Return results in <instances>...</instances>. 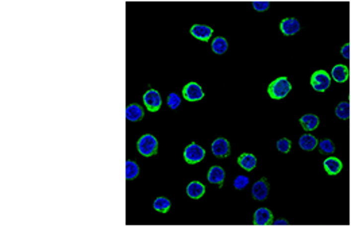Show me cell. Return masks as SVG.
I'll return each instance as SVG.
<instances>
[{"instance_id":"obj_1","label":"cell","mask_w":351,"mask_h":236,"mask_svg":"<svg viewBox=\"0 0 351 236\" xmlns=\"http://www.w3.org/2000/svg\"><path fill=\"white\" fill-rule=\"evenodd\" d=\"M292 91V84L286 77L276 78L275 81H272L268 87V93L273 100H281L286 97L289 92Z\"/></svg>"},{"instance_id":"obj_2","label":"cell","mask_w":351,"mask_h":236,"mask_svg":"<svg viewBox=\"0 0 351 236\" xmlns=\"http://www.w3.org/2000/svg\"><path fill=\"white\" fill-rule=\"evenodd\" d=\"M137 149L143 157H153L158 153V140L151 134H144L137 142Z\"/></svg>"},{"instance_id":"obj_3","label":"cell","mask_w":351,"mask_h":236,"mask_svg":"<svg viewBox=\"0 0 351 236\" xmlns=\"http://www.w3.org/2000/svg\"><path fill=\"white\" fill-rule=\"evenodd\" d=\"M206 157V150L203 149L202 146H199L198 143H191L188 145L184 150V159L188 165H196L199 162H202Z\"/></svg>"},{"instance_id":"obj_4","label":"cell","mask_w":351,"mask_h":236,"mask_svg":"<svg viewBox=\"0 0 351 236\" xmlns=\"http://www.w3.org/2000/svg\"><path fill=\"white\" fill-rule=\"evenodd\" d=\"M311 87L316 92H326L331 87V77L330 73L326 70H316L311 76Z\"/></svg>"},{"instance_id":"obj_5","label":"cell","mask_w":351,"mask_h":236,"mask_svg":"<svg viewBox=\"0 0 351 236\" xmlns=\"http://www.w3.org/2000/svg\"><path fill=\"white\" fill-rule=\"evenodd\" d=\"M143 103L146 106V110L149 112H157L162 106V99L158 91L155 89H149L143 95Z\"/></svg>"},{"instance_id":"obj_6","label":"cell","mask_w":351,"mask_h":236,"mask_svg":"<svg viewBox=\"0 0 351 236\" xmlns=\"http://www.w3.org/2000/svg\"><path fill=\"white\" fill-rule=\"evenodd\" d=\"M183 97L188 101H200L204 97V91L198 82H188L183 88Z\"/></svg>"},{"instance_id":"obj_7","label":"cell","mask_w":351,"mask_h":236,"mask_svg":"<svg viewBox=\"0 0 351 236\" xmlns=\"http://www.w3.org/2000/svg\"><path fill=\"white\" fill-rule=\"evenodd\" d=\"M211 150L212 154L217 158H226L230 155V143L224 138H217L212 142Z\"/></svg>"},{"instance_id":"obj_8","label":"cell","mask_w":351,"mask_h":236,"mask_svg":"<svg viewBox=\"0 0 351 236\" xmlns=\"http://www.w3.org/2000/svg\"><path fill=\"white\" fill-rule=\"evenodd\" d=\"M251 193H253L254 200H257V201H264L265 198L268 197V194H269V183H268V179H258V181L253 185Z\"/></svg>"},{"instance_id":"obj_9","label":"cell","mask_w":351,"mask_h":236,"mask_svg":"<svg viewBox=\"0 0 351 236\" xmlns=\"http://www.w3.org/2000/svg\"><path fill=\"white\" fill-rule=\"evenodd\" d=\"M280 30L286 37H292L300 31V22L296 18H285L280 22Z\"/></svg>"},{"instance_id":"obj_10","label":"cell","mask_w":351,"mask_h":236,"mask_svg":"<svg viewBox=\"0 0 351 236\" xmlns=\"http://www.w3.org/2000/svg\"><path fill=\"white\" fill-rule=\"evenodd\" d=\"M191 34H192L193 38L208 42L211 39L212 34H213V30L210 26H206V24H193L191 27Z\"/></svg>"},{"instance_id":"obj_11","label":"cell","mask_w":351,"mask_h":236,"mask_svg":"<svg viewBox=\"0 0 351 236\" xmlns=\"http://www.w3.org/2000/svg\"><path fill=\"white\" fill-rule=\"evenodd\" d=\"M254 226H269L273 223V213L268 208H258L253 217Z\"/></svg>"},{"instance_id":"obj_12","label":"cell","mask_w":351,"mask_h":236,"mask_svg":"<svg viewBox=\"0 0 351 236\" xmlns=\"http://www.w3.org/2000/svg\"><path fill=\"white\" fill-rule=\"evenodd\" d=\"M224 178H226V173L224 170L220 168V166H212L210 170H208L207 174V179L208 182L215 183L217 186H223V182H224Z\"/></svg>"},{"instance_id":"obj_13","label":"cell","mask_w":351,"mask_h":236,"mask_svg":"<svg viewBox=\"0 0 351 236\" xmlns=\"http://www.w3.org/2000/svg\"><path fill=\"white\" fill-rule=\"evenodd\" d=\"M323 166H324V170H326V173L328 176H337V174L341 173L342 169H343L342 161L337 157H330V158L326 159L323 162Z\"/></svg>"},{"instance_id":"obj_14","label":"cell","mask_w":351,"mask_h":236,"mask_svg":"<svg viewBox=\"0 0 351 236\" xmlns=\"http://www.w3.org/2000/svg\"><path fill=\"white\" fill-rule=\"evenodd\" d=\"M204 193H206V186H204L200 181H192V182L187 186V194L192 198V200L202 198L203 196H204Z\"/></svg>"},{"instance_id":"obj_15","label":"cell","mask_w":351,"mask_h":236,"mask_svg":"<svg viewBox=\"0 0 351 236\" xmlns=\"http://www.w3.org/2000/svg\"><path fill=\"white\" fill-rule=\"evenodd\" d=\"M298 146L304 150V151H312L319 146V140L316 136H313L311 134H304L300 136L298 139Z\"/></svg>"},{"instance_id":"obj_16","label":"cell","mask_w":351,"mask_h":236,"mask_svg":"<svg viewBox=\"0 0 351 236\" xmlns=\"http://www.w3.org/2000/svg\"><path fill=\"white\" fill-rule=\"evenodd\" d=\"M238 165H239L243 170H246V172H251V170H254V168L257 166V158H255L254 154L243 153V154L238 157Z\"/></svg>"},{"instance_id":"obj_17","label":"cell","mask_w":351,"mask_h":236,"mask_svg":"<svg viewBox=\"0 0 351 236\" xmlns=\"http://www.w3.org/2000/svg\"><path fill=\"white\" fill-rule=\"evenodd\" d=\"M319 116L313 115V114H307V115H303L300 118V124L303 127L304 130L307 131H313L316 130L319 127Z\"/></svg>"},{"instance_id":"obj_18","label":"cell","mask_w":351,"mask_h":236,"mask_svg":"<svg viewBox=\"0 0 351 236\" xmlns=\"http://www.w3.org/2000/svg\"><path fill=\"white\" fill-rule=\"evenodd\" d=\"M331 77L337 82H339V84L346 82L349 80V67L346 65H342V63L335 65L331 70Z\"/></svg>"},{"instance_id":"obj_19","label":"cell","mask_w":351,"mask_h":236,"mask_svg":"<svg viewBox=\"0 0 351 236\" xmlns=\"http://www.w3.org/2000/svg\"><path fill=\"white\" fill-rule=\"evenodd\" d=\"M126 118L129 121H140L143 118V110L138 104H129L126 108Z\"/></svg>"},{"instance_id":"obj_20","label":"cell","mask_w":351,"mask_h":236,"mask_svg":"<svg viewBox=\"0 0 351 236\" xmlns=\"http://www.w3.org/2000/svg\"><path fill=\"white\" fill-rule=\"evenodd\" d=\"M211 49L213 53L217 54V56H221V54H224L227 52L228 42H227V39L223 38V37H216V38L211 42Z\"/></svg>"},{"instance_id":"obj_21","label":"cell","mask_w":351,"mask_h":236,"mask_svg":"<svg viewBox=\"0 0 351 236\" xmlns=\"http://www.w3.org/2000/svg\"><path fill=\"white\" fill-rule=\"evenodd\" d=\"M335 115L342 119V120H347L350 118V103L349 101H342L335 108Z\"/></svg>"},{"instance_id":"obj_22","label":"cell","mask_w":351,"mask_h":236,"mask_svg":"<svg viewBox=\"0 0 351 236\" xmlns=\"http://www.w3.org/2000/svg\"><path fill=\"white\" fill-rule=\"evenodd\" d=\"M140 174V166L133 162L131 159L126 161V178L127 179H134L138 177Z\"/></svg>"},{"instance_id":"obj_23","label":"cell","mask_w":351,"mask_h":236,"mask_svg":"<svg viewBox=\"0 0 351 236\" xmlns=\"http://www.w3.org/2000/svg\"><path fill=\"white\" fill-rule=\"evenodd\" d=\"M153 208L157 211V212L168 213L169 209H170V201H169L168 198L165 197L155 198L153 202Z\"/></svg>"},{"instance_id":"obj_24","label":"cell","mask_w":351,"mask_h":236,"mask_svg":"<svg viewBox=\"0 0 351 236\" xmlns=\"http://www.w3.org/2000/svg\"><path fill=\"white\" fill-rule=\"evenodd\" d=\"M319 149L324 154H332L335 151V146H334L331 139H323L319 142Z\"/></svg>"},{"instance_id":"obj_25","label":"cell","mask_w":351,"mask_h":236,"mask_svg":"<svg viewBox=\"0 0 351 236\" xmlns=\"http://www.w3.org/2000/svg\"><path fill=\"white\" fill-rule=\"evenodd\" d=\"M277 150L281 151L282 154H288L290 151V147H292V142L288 139V138H281L280 140H277Z\"/></svg>"},{"instance_id":"obj_26","label":"cell","mask_w":351,"mask_h":236,"mask_svg":"<svg viewBox=\"0 0 351 236\" xmlns=\"http://www.w3.org/2000/svg\"><path fill=\"white\" fill-rule=\"evenodd\" d=\"M249 182H250L249 177L241 174V176H238V177H235V179H234V188H235L236 190H242V189H245L246 186L249 185Z\"/></svg>"},{"instance_id":"obj_27","label":"cell","mask_w":351,"mask_h":236,"mask_svg":"<svg viewBox=\"0 0 351 236\" xmlns=\"http://www.w3.org/2000/svg\"><path fill=\"white\" fill-rule=\"evenodd\" d=\"M168 107L169 108H172V110H177L178 107H180V104H181V97L178 96L177 93H174V92H172V93H169L168 96Z\"/></svg>"},{"instance_id":"obj_28","label":"cell","mask_w":351,"mask_h":236,"mask_svg":"<svg viewBox=\"0 0 351 236\" xmlns=\"http://www.w3.org/2000/svg\"><path fill=\"white\" fill-rule=\"evenodd\" d=\"M251 5H253V8H254L255 11H258V12H264V11H266L268 8H269L270 1L269 0H254V1L251 3Z\"/></svg>"},{"instance_id":"obj_29","label":"cell","mask_w":351,"mask_h":236,"mask_svg":"<svg viewBox=\"0 0 351 236\" xmlns=\"http://www.w3.org/2000/svg\"><path fill=\"white\" fill-rule=\"evenodd\" d=\"M350 50H351V45L346 44L343 48L341 49V54L343 56L345 59H350Z\"/></svg>"},{"instance_id":"obj_30","label":"cell","mask_w":351,"mask_h":236,"mask_svg":"<svg viewBox=\"0 0 351 236\" xmlns=\"http://www.w3.org/2000/svg\"><path fill=\"white\" fill-rule=\"evenodd\" d=\"M272 224H275V226H288V222L286 220H275Z\"/></svg>"}]
</instances>
